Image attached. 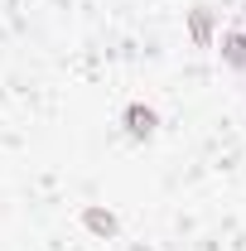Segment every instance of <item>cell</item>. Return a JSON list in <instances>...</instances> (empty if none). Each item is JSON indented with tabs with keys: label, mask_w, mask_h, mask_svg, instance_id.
Here are the masks:
<instances>
[{
	"label": "cell",
	"mask_w": 246,
	"mask_h": 251,
	"mask_svg": "<svg viewBox=\"0 0 246 251\" xmlns=\"http://www.w3.org/2000/svg\"><path fill=\"white\" fill-rule=\"evenodd\" d=\"M121 130L130 135V140H154V130H159V111L145 106V101H130V106L121 111Z\"/></svg>",
	"instance_id": "6da1fadb"
},
{
	"label": "cell",
	"mask_w": 246,
	"mask_h": 251,
	"mask_svg": "<svg viewBox=\"0 0 246 251\" xmlns=\"http://www.w3.org/2000/svg\"><path fill=\"white\" fill-rule=\"evenodd\" d=\"M217 53H222V63H227V68L246 73V34H242V29H227L222 39H217Z\"/></svg>",
	"instance_id": "7a4b0ae2"
},
{
	"label": "cell",
	"mask_w": 246,
	"mask_h": 251,
	"mask_svg": "<svg viewBox=\"0 0 246 251\" xmlns=\"http://www.w3.org/2000/svg\"><path fill=\"white\" fill-rule=\"evenodd\" d=\"M188 39H193L198 49H213V10H208V5H193V15H188Z\"/></svg>",
	"instance_id": "3957f363"
},
{
	"label": "cell",
	"mask_w": 246,
	"mask_h": 251,
	"mask_svg": "<svg viewBox=\"0 0 246 251\" xmlns=\"http://www.w3.org/2000/svg\"><path fill=\"white\" fill-rule=\"evenodd\" d=\"M82 227H87L92 237H116V232H121L116 213H106V208H82Z\"/></svg>",
	"instance_id": "277c9868"
},
{
	"label": "cell",
	"mask_w": 246,
	"mask_h": 251,
	"mask_svg": "<svg viewBox=\"0 0 246 251\" xmlns=\"http://www.w3.org/2000/svg\"><path fill=\"white\" fill-rule=\"evenodd\" d=\"M125 251H150V247H145V242H135V247H125Z\"/></svg>",
	"instance_id": "5b68a950"
},
{
	"label": "cell",
	"mask_w": 246,
	"mask_h": 251,
	"mask_svg": "<svg viewBox=\"0 0 246 251\" xmlns=\"http://www.w3.org/2000/svg\"><path fill=\"white\" fill-rule=\"evenodd\" d=\"M237 29H242V34H246V5H242V25H237Z\"/></svg>",
	"instance_id": "8992f818"
}]
</instances>
